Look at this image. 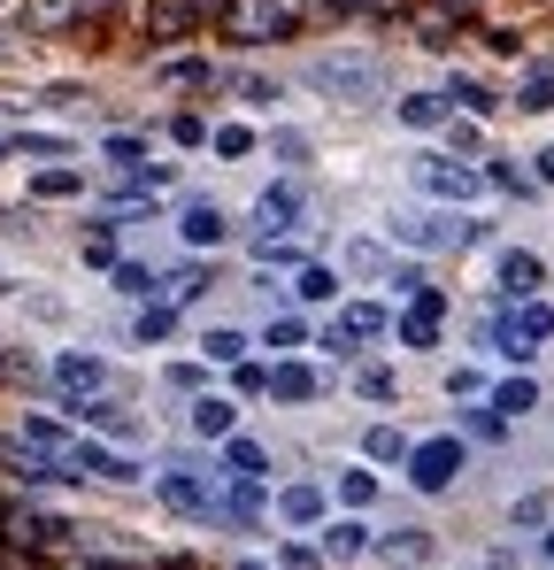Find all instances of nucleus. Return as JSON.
I'll list each match as a JSON object with an SVG mask.
<instances>
[{"mask_svg":"<svg viewBox=\"0 0 554 570\" xmlns=\"http://www.w3.org/2000/svg\"><path fill=\"white\" fill-rule=\"evenodd\" d=\"M540 340H554V308L540 301V293H532V301H516L501 324H485V347H493V355H508V363H524Z\"/></svg>","mask_w":554,"mask_h":570,"instance_id":"obj_1","label":"nucleus"},{"mask_svg":"<svg viewBox=\"0 0 554 570\" xmlns=\"http://www.w3.org/2000/svg\"><path fill=\"white\" fill-rule=\"evenodd\" d=\"M385 232H393L400 247H424V255H432V247H469V239H477L469 216H432V208H408V216H393Z\"/></svg>","mask_w":554,"mask_h":570,"instance_id":"obj_2","label":"nucleus"},{"mask_svg":"<svg viewBox=\"0 0 554 570\" xmlns=\"http://www.w3.org/2000/svg\"><path fill=\"white\" fill-rule=\"evenodd\" d=\"M155 493L178 509V517H192V524H216V501H224V478H200V471H162L155 478Z\"/></svg>","mask_w":554,"mask_h":570,"instance_id":"obj_3","label":"nucleus"},{"mask_svg":"<svg viewBox=\"0 0 554 570\" xmlns=\"http://www.w3.org/2000/svg\"><path fill=\"white\" fill-rule=\"evenodd\" d=\"M408 478H416L424 493H447V485L462 478V440H455V432H439V440H416V448H408Z\"/></svg>","mask_w":554,"mask_h":570,"instance_id":"obj_4","label":"nucleus"},{"mask_svg":"<svg viewBox=\"0 0 554 570\" xmlns=\"http://www.w3.org/2000/svg\"><path fill=\"white\" fill-rule=\"evenodd\" d=\"M300 216H308V193H300V186H270L263 200H255V247H270V239H285V232H300Z\"/></svg>","mask_w":554,"mask_h":570,"instance_id":"obj_5","label":"nucleus"},{"mask_svg":"<svg viewBox=\"0 0 554 570\" xmlns=\"http://www.w3.org/2000/svg\"><path fill=\"white\" fill-rule=\"evenodd\" d=\"M416 186L439 193V200H477V193H485V170L447 163V155H416Z\"/></svg>","mask_w":554,"mask_h":570,"instance_id":"obj_6","label":"nucleus"},{"mask_svg":"<svg viewBox=\"0 0 554 570\" xmlns=\"http://www.w3.org/2000/svg\"><path fill=\"white\" fill-rule=\"evenodd\" d=\"M316 86L339 100H377L385 94V78H377V62H355V55H339V62H316Z\"/></svg>","mask_w":554,"mask_h":570,"instance_id":"obj_7","label":"nucleus"},{"mask_svg":"<svg viewBox=\"0 0 554 570\" xmlns=\"http://www.w3.org/2000/svg\"><path fill=\"white\" fill-rule=\"evenodd\" d=\"M385 324H393V308H377V301H355V308H339V316H332L324 347H332V355H347V347H363V340H377Z\"/></svg>","mask_w":554,"mask_h":570,"instance_id":"obj_8","label":"nucleus"},{"mask_svg":"<svg viewBox=\"0 0 554 570\" xmlns=\"http://www.w3.org/2000/svg\"><path fill=\"white\" fill-rule=\"evenodd\" d=\"M439 324H447V293H439V285H424V293H416V308L400 316V340H408V347H439Z\"/></svg>","mask_w":554,"mask_h":570,"instance_id":"obj_9","label":"nucleus"},{"mask_svg":"<svg viewBox=\"0 0 554 570\" xmlns=\"http://www.w3.org/2000/svg\"><path fill=\"white\" fill-rule=\"evenodd\" d=\"M55 385H62L70 401H86V393L108 385V363H100V355H78V347H62V355H55Z\"/></svg>","mask_w":554,"mask_h":570,"instance_id":"obj_10","label":"nucleus"},{"mask_svg":"<svg viewBox=\"0 0 554 570\" xmlns=\"http://www.w3.org/2000/svg\"><path fill=\"white\" fill-rule=\"evenodd\" d=\"M263 393H277V401H316V393H324V371H308V363H270V371H263Z\"/></svg>","mask_w":554,"mask_h":570,"instance_id":"obj_11","label":"nucleus"},{"mask_svg":"<svg viewBox=\"0 0 554 570\" xmlns=\"http://www.w3.org/2000/svg\"><path fill=\"white\" fill-rule=\"evenodd\" d=\"M540 278H547V263H540L532 247H508V255H501V293H508V301H532Z\"/></svg>","mask_w":554,"mask_h":570,"instance_id":"obj_12","label":"nucleus"},{"mask_svg":"<svg viewBox=\"0 0 554 570\" xmlns=\"http://www.w3.org/2000/svg\"><path fill=\"white\" fill-rule=\"evenodd\" d=\"M224 478L263 485V478H270V448H263V440H247V432H231V440H224Z\"/></svg>","mask_w":554,"mask_h":570,"instance_id":"obj_13","label":"nucleus"},{"mask_svg":"<svg viewBox=\"0 0 554 570\" xmlns=\"http://www.w3.org/2000/svg\"><path fill=\"white\" fill-rule=\"evenodd\" d=\"M178 232H185V247H224V208L216 200H185V216H178Z\"/></svg>","mask_w":554,"mask_h":570,"instance_id":"obj_14","label":"nucleus"},{"mask_svg":"<svg viewBox=\"0 0 554 570\" xmlns=\"http://www.w3.org/2000/svg\"><path fill=\"white\" fill-rule=\"evenodd\" d=\"M316 556H324V563H363V556H369V524H363V517H339V524L324 532Z\"/></svg>","mask_w":554,"mask_h":570,"instance_id":"obj_15","label":"nucleus"},{"mask_svg":"<svg viewBox=\"0 0 554 570\" xmlns=\"http://www.w3.org/2000/svg\"><path fill=\"white\" fill-rule=\"evenodd\" d=\"M208 16V0H147V31H162V39H178Z\"/></svg>","mask_w":554,"mask_h":570,"instance_id":"obj_16","label":"nucleus"},{"mask_svg":"<svg viewBox=\"0 0 554 570\" xmlns=\"http://www.w3.org/2000/svg\"><path fill=\"white\" fill-rule=\"evenodd\" d=\"M393 116H400L408 131H439V124L455 116V100L447 94H408V100H393Z\"/></svg>","mask_w":554,"mask_h":570,"instance_id":"obj_17","label":"nucleus"},{"mask_svg":"<svg viewBox=\"0 0 554 570\" xmlns=\"http://www.w3.org/2000/svg\"><path fill=\"white\" fill-rule=\"evenodd\" d=\"M192 432H200V440H231V432H239V409H231L224 393H200V401H192Z\"/></svg>","mask_w":554,"mask_h":570,"instance_id":"obj_18","label":"nucleus"},{"mask_svg":"<svg viewBox=\"0 0 554 570\" xmlns=\"http://www.w3.org/2000/svg\"><path fill=\"white\" fill-rule=\"evenodd\" d=\"M293 301H300V308H324V301H339V271H332V263H300V278H293Z\"/></svg>","mask_w":554,"mask_h":570,"instance_id":"obj_19","label":"nucleus"},{"mask_svg":"<svg viewBox=\"0 0 554 570\" xmlns=\"http://www.w3.org/2000/svg\"><path fill=\"white\" fill-rule=\"evenodd\" d=\"M324 509H332L324 485H285V493H277V517H285V524H324Z\"/></svg>","mask_w":554,"mask_h":570,"instance_id":"obj_20","label":"nucleus"},{"mask_svg":"<svg viewBox=\"0 0 554 570\" xmlns=\"http://www.w3.org/2000/svg\"><path fill=\"white\" fill-rule=\"evenodd\" d=\"M0 463H8V478H23V485H55V478H62L39 448H23V440H8V448H0Z\"/></svg>","mask_w":554,"mask_h":570,"instance_id":"obj_21","label":"nucleus"},{"mask_svg":"<svg viewBox=\"0 0 554 570\" xmlns=\"http://www.w3.org/2000/svg\"><path fill=\"white\" fill-rule=\"evenodd\" d=\"M369 556H385V563H432V532H385V540H369Z\"/></svg>","mask_w":554,"mask_h":570,"instance_id":"obj_22","label":"nucleus"},{"mask_svg":"<svg viewBox=\"0 0 554 570\" xmlns=\"http://www.w3.org/2000/svg\"><path fill=\"white\" fill-rule=\"evenodd\" d=\"M516 108H532V116L554 108V62H532V70L516 78Z\"/></svg>","mask_w":554,"mask_h":570,"instance_id":"obj_23","label":"nucleus"},{"mask_svg":"<svg viewBox=\"0 0 554 570\" xmlns=\"http://www.w3.org/2000/svg\"><path fill=\"white\" fill-rule=\"evenodd\" d=\"M100 155H108V170H147V163H155L139 131H108V139H100Z\"/></svg>","mask_w":554,"mask_h":570,"instance_id":"obj_24","label":"nucleus"},{"mask_svg":"<svg viewBox=\"0 0 554 570\" xmlns=\"http://www.w3.org/2000/svg\"><path fill=\"white\" fill-rule=\"evenodd\" d=\"M200 363H247V332L208 324V332H200Z\"/></svg>","mask_w":554,"mask_h":570,"instance_id":"obj_25","label":"nucleus"},{"mask_svg":"<svg viewBox=\"0 0 554 570\" xmlns=\"http://www.w3.org/2000/svg\"><path fill=\"white\" fill-rule=\"evenodd\" d=\"M363 455H369V463H408V432H400V424H369Z\"/></svg>","mask_w":554,"mask_h":570,"instance_id":"obj_26","label":"nucleus"},{"mask_svg":"<svg viewBox=\"0 0 554 570\" xmlns=\"http://www.w3.org/2000/svg\"><path fill=\"white\" fill-rule=\"evenodd\" d=\"M208 147H216L224 163H247L263 139H255V124H216V131H208Z\"/></svg>","mask_w":554,"mask_h":570,"instance_id":"obj_27","label":"nucleus"},{"mask_svg":"<svg viewBox=\"0 0 554 570\" xmlns=\"http://www.w3.org/2000/svg\"><path fill=\"white\" fill-rule=\"evenodd\" d=\"M78 424H100V432H116V440H131V432H139V416H123L116 401H78Z\"/></svg>","mask_w":554,"mask_h":570,"instance_id":"obj_28","label":"nucleus"},{"mask_svg":"<svg viewBox=\"0 0 554 570\" xmlns=\"http://www.w3.org/2000/svg\"><path fill=\"white\" fill-rule=\"evenodd\" d=\"M524 409H540V385L532 379H501L493 385V416H524Z\"/></svg>","mask_w":554,"mask_h":570,"instance_id":"obj_29","label":"nucleus"},{"mask_svg":"<svg viewBox=\"0 0 554 570\" xmlns=\"http://www.w3.org/2000/svg\"><path fill=\"white\" fill-rule=\"evenodd\" d=\"M116 232H123V224H116V216H108V224H86V232H78V255H86V263H100V271H108V263H116Z\"/></svg>","mask_w":554,"mask_h":570,"instance_id":"obj_30","label":"nucleus"},{"mask_svg":"<svg viewBox=\"0 0 554 570\" xmlns=\"http://www.w3.org/2000/svg\"><path fill=\"white\" fill-rule=\"evenodd\" d=\"M208 293V271H170V278L155 285V301H170V308H185V301H200Z\"/></svg>","mask_w":554,"mask_h":570,"instance_id":"obj_31","label":"nucleus"},{"mask_svg":"<svg viewBox=\"0 0 554 570\" xmlns=\"http://www.w3.org/2000/svg\"><path fill=\"white\" fill-rule=\"evenodd\" d=\"M31 193H39V200H78V193H86V170H39Z\"/></svg>","mask_w":554,"mask_h":570,"instance_id":"obj_32","label":"nucleus"},{"mask_svg":"<svg viewBox=\"0 0 554 570\" xmlns=\"http://www.w3.org/2000/svg\"><path fill=\"white\" fill-rule=\"evenodd\" d=\"M108 271H116V293H123V301H147V293H155V271H147V263H108Z\"/></svg>","mask_w":554,"mask_h":570,"instance_id":"obj_33","label":"nucleus"},{"mask_svg":"<svg viewBox=\"0 0 554 570\" xmlns=\"http://www.w3.org/2000/svg\"><path fill=\"white\" fill-rule=\"evenodd\" d=\"M339 501L347 509H369L377 501V471H339Z\"/></svg>","mask_w":554,"mask_h":570,"instance_id":"obj_34","label":"nucleus"},{"mask_svg":"<svg viewBox=\"0 0 554 570\" xmlns=\"http://www.w3.org/2000/svg\"><path fill=\"white\" fill-rule=\"evenodd\" d=\"M170 324H178L170 301H147V308H139V340H170Z\"/></svg>","mask_w":554,"mask_h":570,"instance_id":"obj_35","label":"nucleus"},{"mask_svg":"<svg viewBox=\"0 0 554 570\" xmlns=\"http://www.w3.org/2000/svg\"><path fill=\"white\" fill-rule=\"evenodd\" d=\"M485 178H493V186H501V193H516V200H532V193H540V178H524L516 163H493Z\"/></svg>","mask_w":554,"mask_h":570,"instance_id":"obj_36","label":"nucleus"},{"mask_svg":"<svg viewBox=\"0 0 554 570\" xmlns=\"http://www.w3.org/2000/svg\"><path fill=\"white\" fill-rule=\"evenodd\" d=\"M447 100H462V108H469V116H493V108H501V100L485 94V86H477V78H455V94Z\"/></svg>","mask_w":554,"mask_h":570,"instance_id":"obj_37","label":"nucleus"},{"mask_svg":"<svg viewBox=\"0 0 554 570\" xmlns=\"http://www.w3.org/2000/svg\"><path fill=\"white\" fill-rule=\"evenodd\" d=\"M355 393H363V401H393L400 385H393V371H385V363H369L363 379H355Z\"/></svg>","mask_w":554,"mask_h":570,"instance_id":"obj_38","label":"nucleus"},{"mask_svg":"<svg viewBox=\"0 0 554 570\" xmlns=\"http://www.w3.org/2000/svg\"><path fill=\"white\" fill-rule=\"evenodd\" d=\"M270 347H308V324L300 316H270Z\"/></svg>","mask_w":554,"mask_h":570,"instance_id":"obj_39","label":"nucleus"},{"mask_svg":"<svg viewBox=\"0 0 554 570\" xmlns=\"http://www.w3.org/2000/svg\"><path fill=\"white\" fill-rule=\"evenodd\" d=\"M347 271H385V247H377V239H355V247H347Z\"/></svg>","mask_w":554,"mask_h":570,"instance_id":"obj_40","label":"nucleus"},{"mask_svg":"<svg viewBox=\"0 0 554 570\" xmlns=\"http://www.w3.org/2000/svg\"><path fill=\"white\" fill-rule=\"evenodd\" d=\"M385 285H393V293H408V301H416V293H424V271H416V263H400V271H385Z\"/></svg>","mask_w":554,"mask_h":570,"instance_id":"obj_41","label":"nucleus"},{"mask_svg":"<svg viewBox=\"0 0 554 570\" xmlns=\"http://www.w3.org/2000/svg\"><path fill=\"white\" fill-rule=\"evenodd\" d=\"M170 139H178V147H200V139H208V124H200V116H170Z\"/></svg>","mask_w":554,"mask_h":570,"instance_id":"obj_42","label":"nucleus"},{"mask_svg":"<svg viewBox=\"0 0 554 570\" xmlns=\"http://www.w3.org/2000/svg\"><path fill=\"white\" fill-rule=\"evenodd\" d=\"M547 509H554L547 493H524V501H516V524H547Z\"/></svg>","mask_w":554,"mask_h":570,"instance_id":"obj_43","label":"nucleus"},{"mask_svg":"<svg viewBox=\"0 0 554 570\" xmlns=\"http://www.w3.org/2000/svg\"><path fill=\"white\" fill-rule=\"evenodd\" d=\"M501 424H508V416H493V409H469V432H477V440H501Z\"/></svg>","mask_w":554,"mask_h":570,"instance_id":"obj_44","label":"nucleus"},{"mask_svg":"<svg viewBox=\"0 0 554 570\" xmlns=\"http://www.w3.org/2000/svg\"><path fill=\"white\" fill-rule=\"evenodd\" d=\"M277 563H285V570H316V563H324V556H316V548H300V540H293V548H285V556H277Z\"/></svg>","mask_w":554,"mask_h":570,"instance_id":"obj_45","label":"nucleus"},{"mask_svg":"<svg viewBox=\"0 0 554 570\" xmlns=\"http://www.w3.org/2000/svg\"><path fill=\"white\" fill-rule=\"evenodd\" d=\"M78 570H131V563H100V556H78Z\"/></svg>","mask_w":554,"mask_h":570,"instance_id":"obj_46","label":"nucleus"},{"mask_svg":"<svg viewBox=\"0 0 554 570\" xmlns=\"http://www.w3.org/2000/svg\"><path fill=\"white\" fill-rule=\"evenodd\" d=\"M540 186H554V147H547V155H540Z\"/></svg>","mask_w":554,"mask_h":570,"instance_id":"obj_47","label":"nucleus"},{"mask_svg":"<svg viewBox=\"0 0 554 570\" xmlns=\"http://www.w3.org/2000/svg\"><path fill=\"white\" fill-rule=\"evenodd\" d=\"M0 163H8V139H0Z\"/></svg>","mask_w":554,"mask_h":570,"instance_id":"obj_48","label":"nucleus"},{"mask_svg":"<svg viewBox=\"0 0 554 570\" xmlns=\"http://www.w3.org/2000/svg\"><path fill=\"white\" fill-rule=\"evenodd\" d=\"M447 8H469V0H447Z\"/></svg>","mask_w":554,"mask_h":570,"instance_id":"obj_49","label":"nucleus"},{"mask_svg":"<svg viewBox=\"0 0 554 570\" xmlns=\"http://www.w3.org/2000/svg\"><path fill=\"white\" fill-rule=\"evenodd\" d=\"M239 570H263V563H239Z\"/></svg>","mask_w":554,"mask_h":570,"instance_id":"obj_50","label":"nucleus"},{"mask_svg":"<svg viewBox=\"0 0 554 570\" xmlns=\"http://www.w3.org/2000/svg\"><path fill=\"white\" fill-rule=\"evenodd\" d=\"M547 556H554V532H547Z\"/></svg>","mask_w":554,"mask_h":570,"instance_id":"obj_51","label":"nucleus"}]
</instances>
